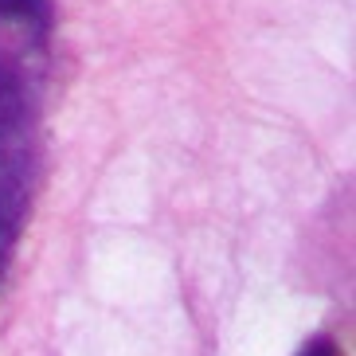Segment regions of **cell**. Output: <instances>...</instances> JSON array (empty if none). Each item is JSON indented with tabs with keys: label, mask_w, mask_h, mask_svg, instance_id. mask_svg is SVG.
I'll list each match as a JSON object with an SVG mask.
<instances>
[{
	"label": "cell",
	"mask_w": 356,
	"mask_h": 356,
	"mask_svg": "<svg viewBox=\"0 0 356 356\" xmlns=\"http://www.w3.org/2000/svg\"><path fill=\"white\" fill-rule=\"evenodd\" d=\"M40 98L32 90L0 86V274L20 239L28 211L35 165V134H40Z\"/></svg>",
	"instance_id": "1"
},
{
	"label": "cell",
	"mask_w": 356,
	"mask_h": 356,
	"mask_svg": "<svg viewBox=\"0 0 356 356\" xmlns=\"http://www.w3.org/2000/svg\"><path fill=\"white\" fill-rule=\"evenodd\" d=\"M298 356H337V345H333V337H314Z\"/></svg>",
	"instance_id": "2"
}]
</instances>
